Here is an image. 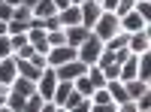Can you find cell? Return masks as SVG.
Instances as JSON below:
<instances>
[{
	"label": "cell",
	"mask_w": 151,
	"mask_h": 112,
	"mask_svg": "<svg viewBox=\"0 0 151 112\" xmlns=\"http://www.w3.org/2000/svg\"><path fill=\"white\" fill-rule=\"evenodd\" d=\"M58 18H60V27H70V24H82V12H79V6H67V9H60L58 12Z\"/></svg>",
	"instance_id": "7c38bea8"
},
{
	"label": "cell",
	"mask_w": 151,
	"mask_h": 112,
	"mask_svg": "<svg viewBox=\"0 0 151 112\" xmlns=\"http://www.w3.org/2000/svg\"><path fill=\"white\" fill-rule=\"evenodd\" d=\"M136 106H139V109H148V112H151V91H145L142 97H136Z\"/></svg>",
	"instance_id": "4dcf8cb0"
},
{
	"label": "cell",
	"mask_w": 151,
	"mask_h": 112,
	"mask_svg": "<svg viewBox=\"0 0 151 112\" xmlns=\"http://www.w3.org/2000/svg\"><path fill=\"white\" fill-rule=\"evenodd\" d=\"M91 112H118V103H91Z\"/></svg>",
	"instance_id": "83f0119b"
},
{
	"label": "cell",
	"mask_w": 151,
	"mask_h": 112,
	"mask_svg": "<svg viewBox=\"0 0 151 112\" xmlns=\"http://www.w3.org/2000/svg\"><path fill=\"white\" fill-rule=\"evenodd\" d=\"M3 94H9V85H0V97H3Z\"/></svg>",
	"instance_id": "74e56055"
},
{
	"label": "cell",
	"mask_w": 151,
	"mask_h": 112,
	"mask_svg": "<svg viewBox=\"0 0 151 112\" xmlns=\"http://www.w3.org/2000/svg\"><path fill=\"white\" fill-rule=\"evenodd\" d=\"M133 9H136V15H139L142 21L151 24V0H136V6H133Z\"/></svg>",
	"instance_id": "7402d4cb"
},
{
	"label": "cell",
	"mask_w": 151,
	"mask_h": 112,
	"mask_svg": "<svg viewBox=\"0 0 151 112\" xmlns=\"http://www.w3.org/2000/svg\"><path fill=\"white\" fill-rule=\"evenodd\" d=\"M3 58H12V43H9V33L0 36V61Z\"/></svg>",
	"instance_id": "cb8c5ba5"
},
{
	"label": "cell",
	"mask_w": 151,
	"mask_h": 112,
	"mask_svg": "<svg viewBox=\"0 0 151 112\" xmlns=\"http://www.w3.org/2000/svg\"><path fill=\"white\" fill-rule=\"evenodd\" d=\"M12 12H15V6H9V3H0V21H9V18H12Z\"/></svg>",
	"instance_id": "1f68e13d"
},
{
	"label": "cell",
	"mask_w": 151,
	"mask_h": 112,
	"mask_svg": "<svg viewBox=\"0 0 151 112\" xmlns=\"http://www.w3.org/2000/svg\"><path fill=\"white\" fill-rule=\"evenodd\" d=\"M58 112H70V109H58Z\"/></svg>",
	"instance_id": "b9f144b4"
},
{
	"label": "cell",
	"mask_w": 151,
	"mask_h": 112,
	"mask_svg": "<svg viewBox=\"0 0 151 112\" xmlns=\"http://www.w3.org/2000/svg\"><path fill=\"white\" fill-rule=\"evenodd\" d=\"M9 43H12V52H15V48H21L24 43H27V33H12Z\"/></svg>",
	"instance_id": "f1b7e54d"
},
{
	"label": "cell",
	"mask_w": 151,
	"mask_h": 112,
	"mask_svg": "<svg viewBox=\"0 0 151 112\" xmlns=\"http://www.w3.org/2000/svg\"><path fill=\"white\" fill-rule=\"evenodd\" d=\"M52 3H55V9L60 12V9H67V6H70V0H52Z\"/></svg>",
	"instance_id": "e575fe53"
},
{
	"label": "cell",
	"mask_w": 151,
	"mask_h": 112,
	"mask_svg": "<svg viewBox=\"0 0 151 112\" xmlns=\"http://www.w3.org/2000/svg\"><path fill=\"white\" fill-rule=\"evenodd\" d=\"M30 12H33V18H48V15H58V9H55V3H52V0H40V3H36Z\"/></svg>",
	"instance_id": "d6986e66"
},
{
	"label": "cell",
	"mask_w": 151,
	"mask_h": 112,
	"mask_svg": "<svg viewBox=\"0 0 151 112\" xmlns=\"http://www.w3.org/2000/svg\"><path fill=\"white\" fill-rule=\"evenodd\" d=\"M15 70H18V76L30 79V82H36V79H40V73H42V70H36L30 61H21V58H15Z\"/></svg>",
	"instance_id": "2e32d148"
},
{
	"label": "cell",
	"mask_w": 151,
	"mask_h": 112,
	"mask_svg": "<svg viewBox=\"0 0 151 112\" xmlns=\"http://www.w3.org/2000/svg\"><path fill=\"white\" fill-rule=\"evenodd\" d=\"M136 61H139V55H130V58H127V61L121 64L118 82H130V79H136Z\"/></svg>",
	"instance_id": "e0dca14e"
},
{
	"label": "cell",
	"mask_w": 151,
	"mask_h": 112,
	"mask_svg": "<svg viewBox=\"0 0 151 112\" xmlns=\"http://www.w3.org/2000/svg\"><path fill=\"white\" fill-rule=\"evenodd\" d=\"M18 76V70H15V58H3L0 61V85H12Z\"/></svg>",
	"instance_id": "30bf717a"
},
{
	"label": "cell",
	"mask_w": 151,
	"mask_h": 112,
	"mask_svg": "<svg viewBox=\"0 0 151 112\" xmlns=\"http://www.w3.org/2000/svg\"><path fill=\"white\" fill-rule=\"evenodd\" d=\"M27 61H30V64H33L36 70H45V67H48V61H45V55H42V52H33Z\"/></svg>",
	"instance_id": "484cf974"
},
{
	"label": "cell",
	"mask_w": 151,
	"mask_h": 112,
	"mask_svg": "<svg viewBox=\"0 0 151 112\" xmlns=\"http://www.w3.org/2000/svg\"><path fill=\"white\" fill-rule=\"evenodd\" d=\"M127 48H130L133 55H145V52H151V30L142 27V30L130 33V36H127Z\"/></svg>",
	"instance_id": "5b68a950"
},
{
	"label": "cell",
	"mask_w": 151,
	"mask_h": 112,
	"mask_svg": "<svg viewBox=\"0 0 151 112\" xmlns=\"http://www.w3.org/2000/svg\"><path fill=\"white\" fill-rule=\"evenodd\" d=\"M118 112H139V106H136V100H124L118 103Z\"/></svg>",
	"instance_id": "d6a6232c"
},
{
	"label": "cell",
	"mask_w": 151,
	"mask_h": 112,
	"mask_svg": "<svg viewBox=\"0 0 151 112\" xmlns=\"http://www.w3.org/2000/svg\"><path fill=\"white\" fill-rule=\"evenodd\" d=\"M85 73H88V67L82 64L79 58H76V61H67V64H60V67H55L58 82H76L79 76H85Z\"/></svg>",
	"instance_id": "3957f363"
},
{
	"label": "cell",
	"mask_w": 151,
	"mask_h": 112,
	"mask_svg": "<svg viewBox=\"0 0 151 112\" xmlns=\"http://www.w3.org/2000/svg\"><path fill=\"white\" fill-rule=\"evenodd\" d=\"M136 79L139 82H151V52L139 55V61H136Z\"/></svg>",
	"instance_id": "5bb4252c"
},
{
	"label": "cell",
	"mask_w": 151,
	"mask_h": 112,
	"mask_svg": "<svg viewBox=\"0 0 151 112\" xmlns=\"http://www.w3.org/2000/svg\"><path fill=\"white\" fill-rule=\"evenodd\" d=\"M79 12H82V24H85L88 30H91L94 24H97V18L103 15V9H100V3H97V0H85V3L79 6Z\"/></svg>",
	"instance_id": "52a82bcc"
},
{
	"label": "cell",
	"mask_w": 151,
	"mask_h": 112,
	"mask_svg": "<svg viewBox=\"0 0 151 112\" xmlns=\"http://www.w3.org/2000/svg\"><path fill=\"white\" fill-rule=\"evenodd\" d=\"M136 6V0H118V6H115V15L121 18V15H127V12Z\"/></svg>",
	"instance_id": "d4e9b609"
},
{
	"label": "cell",
	"mask_w": 151,
	"mask_h": 112,
	"mask_svg": "<svg viewBox=\"0 0 151 112\" xmlns=\"http://www.w3.org/2000/svg\"><path fill=\"white\" fill-rule=\"evenodd\" d=\"M70 3H73V6H82V3H85V0H70Z\"/></svg>",
	"instance_id": "ab89813d"
},
{
	"label": "cell",
	"mask_w": 151,
	"mask_h": 112,
	"mask_svg": "<svg viewBox=\"0 0 151 112\" xmlns=\"http://www.w3.org/2000/svg\"><path fill=\"white\" fill-rule=\"evenodd\" d=\"M118 27H121L124 33H136V30L148 27V21H142L139 15H136V9H130L127 15H121V18H118Z\"/></svg>",
	"instance_id": "ba28073f"
},
{
	"label": "cell",
	"mask_w": 151,
	"mask_h": 112,
	"mask_svg": "<svg viewBox=\"0 0 151 112\" xmlns=\"http://www.w3.org/2000/svg\"><path fill=\"white\" fill-rule=\"evenodd\" d=\"M106 91H109V97H112V103H124V100H130L127 91H124V82H118V79L106 82Z\"/></svg>",
	"instance_id": "9a60e30c"
},
{
	"label": "cell",
	"mask_w": 151,
	"mask_h": 112,
	"mask_svg": "<svg viewBox=\"0 0 151 112\" xmlns=\"http://www.w3.org/2000/svg\"><path fill=\"white\" fill-rule=\"evenodd\" d=\"M6 33V21H0V36H3Z\"/></svg>",
	"instance_id": "f35d334b"
},
{
	"label": "cell",
	"mask_w": 151,
	"mask_h": 112,
	"mask_svg": "<svg viewBox=\"0 0 151 112\" xmlns=\"http://www.w3.org/2000/svg\"><path fill=\"white\" fill-rule=\"evenodd\" d=\"M45 43H48V48L67 46V33H64V27H60V30H45Z\"/></svg>",
	"instance_id": "ffe728a7"
},
{
	"label": "cell",
	"mask_w": 151,
	"mask_h": 112,
	"mask_svg": "<svg viewBox=\"0 0 151 112\" xmlns=\"http://www.w3.org/2000/svg\"><path fill=\"white\" fill-rule=\"evenodd\" d=\"M64 33H67V46H73V48H79L88 36H91V30H88L85 24H70V27H64Z\"/></svg>",
	"instance_id": "9c48e42d"
},
{
	"label": "cell",
	"mask_w": 151,
	"mask_h": 112,
	"mask_svg": "<svg viewBox=\"0 0 151 112\" xmlns=\"http://www.w3.org/2000/svg\"><path fill=\"white\" fill-rule=\"evenodd\" d=\"M40 112H58V106H55L52 100H42V109H40Z\"/></svg>",
	"instance_id": "836d02e7"
},
{
	"label": "cell",
	"mask_w": 151,
	"mask_h": 112,
	"mask_svg": "<svg viewBox=\"0 0 151 112\" xmlns=\"http://www.w3.org/2000/svg\"><path fill=\"white\" fill-rule=\"evenodd\" d=\"M121 27H118V15L115 12H103V15L97 18V24L91 27V33L97 36L100 43H106V40H112V36H115Z\"/></svg>",
	"instance_id": "6da1fadb"
},
{
	"label": "cell",
	"mask_w": 151,
	"mask_h": 112,
	"mask_svg": "<svg viewBox=\"0 0 151 112\" xmlns=\"http://www.w3.org/2000/svg\"><path fill=\"white\" fill-rule=\"evenodd\" d=\"M124 91H127V97H130V100H136V97H142V94H145V91H151V88H148V82L130 79V82H124Z\"/></svg>",
	"instance_id": "ac0fdd59"
},
{
	"label": "cell",
	"mask_w": 151,
	"mask_h": 112,
	"mask_svg": "<svg viewBox=\"0 0 151 112\" xmlns=\"http://www.w3.org/2000/svg\"><path fill=\"white\" fill-rule=\"evenodd\" d=\"M40 109H42V97L40 94H30L24 100V106H21V112H40Z\"/></svg>",
	"instance_id": "603a6c76"
},
{
	"label": "cell",
	"mask_w": 151,
	"mask_h": 112,
	"mask_svg": "<svg viewBox=\"0 0 151 112\" xmlns=\"http://www.w3.org/2000/svg\"><path fill=\"white\" fill-rule=\"evenodd\" d=\"M21 3H24V6H30V9H33L36 3H40V0H21Z\"/></svg>",
	"instance_id": "d590c367"
},
{
	"label": "cell",
	"mask_w": 151,
	"mask_h": 112,
	"mask_svg": "<svg viewBox=\"0 0 151 112\" xmlns=\"http://www.w3.org/2000/svg\"><path fill=\"white\" fill-rule=\"evenodd\" d=\"M73 88H76V91H79L82 97H91V94L97 91V88H94V85H91V79H88V76H79V79H76V82H73Z\"/></svg>",
	"instance_id": "44dd1931"
},
{
	"label": "cell",
	"mask_w": 151,
	"mask_h": 112,
	"mask_svg": "<svg viewBox=\"0 0 151 112\" xmlns=\"http://www.w3.org/2000/svg\"><path fill=\"white\" fill-rule=\"evenodd\" d=\"M27 43L36 48V52L48 55V43H45V30H42V27H30V30H27Z\"/></svg>",
	"instance_id": "8fae6325"
},
{
	"label": "cell",
	"mask_w": 151,
	"mask_h": 112,
	"mask_svg": "<svg viewBox=\"0 0 151 112\" xmlns=\"http://www.w3.org/2000/svg\"><path fill=\"white\" fill-rule=\"evenodd\" d=\"M9 91H15V94H21V97H30V94H36V82L24 79V76H15V82L9 85Z\"/></svg>",
	"instance_id": "4fadbf2b"
},
{
	"label": "cell",
	"mask_w": 151,
	"mask_h": 112,
	"mask_svg": "<svg viewBox=\"0 0 151 112\" xmlns=\"http://www.w3.org/2000/svg\"><path fill=\"white\" fill-rule=\"evenodd\" d=\"M58 88V76H55V67H45L40 73V79H36V94L42 97V100H52V94Z\"/></svg>",
	"instance_id": "277c9868"
},
{
	"label": "cell",
	"mask_w": 151,
	"mask_h": 112,
	"mask_svg": "<svg viewBox=\"0 0 151 112\" xmlns=\"http://www.w3.org/2000/svg\"><path fill=\"white\" fill-rule=\"evenodd\" d=\"M3 3H9V6H21V0H3Z\"/></svg>",
	"instance_id": "8d00e7d4"
},
{
	"label": "cell",
	"mask_w": 151,
	"mask_h": 112,
	"mask_svg": "<svg viewBox=\"0 0 151 112\" xmlns=\"http://www.w3.org/2000/svg\"><path fill=\"white\" fill-rule=\"evenodd\" d=\"M91 103H112V97H109L106 88H97V91L91 94Z\"/></svg>",
	"instance_id": "4316f807"
},
{
	"label": "cell",
	"mask_w": 151,
	"mask_h": 112,
	"mask_svg": "<svg viewBox=\"0 0 151 112\" xmlns=\"http://www.w3.org/2000/svg\"><path fill=\"white\" fill-rule=\"evenodd\" d=\"M97 3H100V0H97Z\"/></svg>",
	"instance_id": "7bdbcfd3"
},
{
	"label": "cell",
	"mask_w": 151,
	"mask_h": 112,
	"mask_svg": "<svg viewBox=\"0 0 151 112\" xmlns=\"http://www.w3.org/2000/svg\"><path fill=\"white\" fill-rule=\"evenodd\" d=\"M70 112H91V97H82V100L79 103H76Z\"/></svg>",
	"instance_id": "f546056e"
},
{
	"label": "cell",
	"mask_w": 151,
	"mask_h": 112,
	"mask_svg": "<svg viewBox=\"0 0 151 112\" xmlns=\"http://www.w3.org/2000/svg\"><path fill=\"white\" fill-rule=\"evenodd\" d=\"M0 112H12V109H6V106H3V109H0Z\"/></svg>",
	"instance_id": "60d3db41"
},
{
	"label": "cell",
	"mask_w": 151,
	"mask_h": 112,
	"mask_svg": "<svg viewBox=\"0 0 151 112\" xmlns=\"http://www.w3.org/2000/svg\"><path fill=\"white\" fill-rule=\"evenodd\" d=\"M48 67H60V64H67V61H76V48L73 46H55V48H48Z\"/></svg>",
	"instance_id": "8992f818"
},
{
	"label": "cell",
	"mask_w": 151,
	"mask_h": 112,
	"mask_svg": "<svg viewBox=\"0 0 151 112\" xmlns=\"http://www.w3.org/2000/svg\"><path fill=\"white\" fill-rule=\"evenodd\" d=\"M100 52H103V43H100L97 36L91 33V36H88V40H85V43H82L79 48H76V58H79V61H82L85 67H91V64H97Z\"/></svg>",
	"instance_id": "7a4b0ae2"
}]
</instances>
